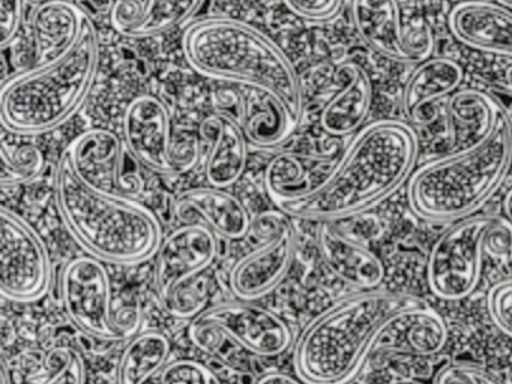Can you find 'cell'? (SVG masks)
I'll return each mask as SVG.
<instances>
[{
    "mask_svg": "<svg viewBox=\"0 0 512 384\" xmlns=\"http://www.w3.org/2000/svg\"><path fill=\"white\" fill-rule=\"evenodd\" d=\"M416 158L418 138L412 126L398 120L371 123L356 134L314 191L278 209L319 224L362 215L412 177Z\"/></svg>",
    "mask_w": 512,
    "mask_h": 384,
    "instance_id": "cell-1",
    "label": "cell"
},
{
    "mask_svg": "<svg viewBox=\"0 0 512 384\" xmlns=\"http://www.w3.org/2000/svg\"><path fill=\"white\" fill-rule=\"evenodd\" d=\"M424 300L386 290L343 297L307 324L293 348L296 377L305 384H349L386 333Z\"/></svg>",
    "mask_w": 512,
    "mask_h": 384,
    "instance_id": "cell-2",
    "label": "cell"
},
{
    "mask_svg": "<svg viewBox=\"0 0 512 384\" xmlns=\"http://www.w3.org/2000/svg\"><path fill=\"white\" fill-rule=\"evenodd\" d=\"M55 200L77 245L103 263H143L155 257L163 242L160 219L149 207L86 183L67 149L56 165Z\"/></svg>",
    "mask_w": 512,
    "mask_h": 384,
    "instance_id": "cell-3",
    "label": "cell"
},
{
    "mask_svg": "<svg viewBox=\"0 0 512 384\" xmlns=\"http://www.w3.org/2000/svg\"><path fill=\"white\" fill-rule=\"evenodd\" d=\"M188 65L212 80L271 93L296 123L304 114L301 80L284 51L260 30L233 18H203L182 36Z\"/></svg>",
    "mask_w": 512,
    "mask_h": 384,
    "instance_id": "cell-4",
    "label": "cell"
},
{
    "mask_svg": "<svg viewBox=\"0 0 512 384\" xmlns=\"http://www.w3.org/2000/svg\"><path fill=\"white\" fill-rule=\"evenodd\" d=\"M511 165L512 123L503 110L487 140L434 159L412 174L407 186L410 207L425 221H460L490 200Z\"/></svg>",
    "mask_w": 512,
    "mask_h": 384,
    "instance_id": "cell-5",
    "label": "cell"
},
{
    "mask_svg": "<svg viewBox=\"0 0 512 384\" xmlns=\"http://www.w3.org/2000/svg\"><path fill=\"white\" fill-rule=\"evenodd\" d=\"M100 65V38L88 17L77 44L62 59L8 78L0 92V120L25 137L59 128L88 98Z\"/></svg>",
    "mask_w": 512,
    "mask_h": 384,
    "instance_id": "cell-6",
    "label": "cell"
},
{
    "mask_svg": "<svg viewBox=\"0 0 512 384\" xmlns=\"http://www.w3.org/2000/svg\"><path fill=\"white\" fill-rule=\"evenodd\" d=\"M218 234L205 224H182L167 234L155 254L154 287L164 312L194 320L208 305V272L218 258Z\"/></svg>",
    "mask_w": 512,
    "mask_h": 384,
    "instance_id": "cell-7",
    "label": "cell"
},
{
    "mask_svg": "<svg viewBox=\"0 0 512 384\" xmlns=\"http://www.w3.org/2000/svg\"><path fill=\"white\" fill-rule=\"evenodd\" d=\"M61 302L68 320L89 338L118 342L139 333L142 315L133 308L116 311L109 272L91 255L73 258L64 267Z\"/></svg>",
    "mask_w": 512,
    "mask_h": 384,
    "instance_id": "cell-8",
    "label": "cell"
},
{
    "mask_svg": "<svg viewBox=\"0 0 512 384\" xmlns=\"http://www.w3.org/2000/svg\"><path fill=\"white\" fill-rule=\"evenodd\" d=\"M494 221L496 216H467L434 243L427 264V281L434 296L455 302L476 290Z\"/></svg>",
    "mask_w": 512,
    "mask_h": 384,
    "instance_id": "cell-9",
    "label": "cell"
},
{
    "mask_svg": "<svg viewBox=\"0 0 512 384\" xmlns=\"http://www.w3.org/2000/svg\"><path fill=\"white\" fill-rule=\"evenodd\" d=\"M250 233L260 240L256 248L233 264L229 288L244 302L262 299L283 282L295 258V230L290 216L278 209L253 219Z\"/></svg>",
    "mask_w": 512,
    "mask_h": 384,
    "instance_id": "cell-10",
    "label": "cell"
},
{
    "mask_svg": "<svg viewBox=\"0 0 512 384\" xmlns=\"http://www.w3.org/2000/svg\"><path fill=\"white\" fill-rule=\"evenodd\" d=\"M52 285V261L40 234L13 210L0 209V291L5 299L31 303Z\"/></svg>",
    "mask_w": 512,
    "mask_h": 384,
    "instance_id": "cell-11",
    "label": "cell"
},
{
    "mask_svg": "<svg viewBox=\"0 0 512 384\" xmlns=\"http://www.w3.org/2000/svg\"><path fill=\"white\" fill-rule=\"evenodd\" d=\"M191 321L215 327L233 344L260 357L280 356L293 342L292 330L283 318L244 300L211 306Z\"/></svg>",
    "mask_w": 512,
    "mask_h": 384,
    "instance_id": "cell-12",
    "label": "cell"
},
{
    "mask_svg": "<svg viewBox=\"0 0 512 384\" xmlns=\"http://www.w3.org/2000/svg\"><path fill=\"white\" fill-rule=\"evenodd\" d=\"M124 140L136 161L164 176H178L169 110L160 98L140 95L125 108Z\"/></svg>",
    "mask_w": 512,
    "mask_h": 384,
    "instance_id": "cell-13",
    "label": "cell"
},
{
    "mask_svg": "<svg viewBox=\"0 0 512 384\" xmlns=\"http://www.w3.org/2000/svg\"><path fill=\"white\" fill-rule=\"evenodd\" d=\"M448 26L458 42L511 60L505 77L512 84V11L496 2L467 0L449 12Z\"/></svg>",
    "mask_w": 512,
    "mask_h": 384,
    "instance_id": "cell-14",
    "label": "cell"
},
{
    "mask_svg": "<svg viewBox=\"0 0 512 384\" xmlns=\"http://www.w3.org/2000/svg\"><path fill=\"white\" fill-rule=\"evenodd\" d=\"M77 174L94 188L112 194L133 192L124 177V144L115 132L95 128L68 144Z\"/></svg>",
    "mask_w": 512,
    "mask_h": 384,
    "instance_id": "cell-15",
    "label": "cell"
},
{
    "mask_svg": "<svg viewBox=\"0 0 512 384\" xmlns=\"http://www.w3.org/2000/svg\"><path fill=\"white\" fill-rule=\"evenodd\" d=\"M173 213L182 224H205L227 240L250 234L253 218L247 207L227 189L206 186L188 189L176 197Z\"/></svg>",
    "mask_w": 512,
    "mask_h": 384,
    "instance_id": "cell-16",
    "label": "cell"
},
{
    "mask_svg": "<svg viewBox=\"0 0 512 384\" xmlns=\"http://www.w3.org/2000/svg\"><path fill=\"white\" fill-rule=\"evenodd\" d=\"M350 15L359 38L371 50L397 62L416 63L398 0H350Z\"/></svg>",
    "mask_w": 512,
    "mask_h": 384,
    "instance_id": "cell-17",
    "label": "cell"
},
{
    "mask_svg": "<svg viewBox=\"0 0 512 384\" xmlns=\"http://www.w3.org/2000/svg\"><path fill=\"white\" fill-rule=\"evenodd\" d=\"M199 134L209 144L205 167L209 185L223 189L235 185L247 167L248 140L241 123L215 111L200 122Z\"/></svg>",
    "mask_w": 512,
    "mask_h": 384,
    "instance_id": "cell-18",
    "label": "cell"
},
{
    "mask_svg": "<svg viewBox=\"0 0 512 384\" xmlns=\"http://www.w3.org/2000/svg\"><path fill=\"white\" fill-rule=\"evenodd\" d=\"M88 15L71 0H47L31 14L35 65H47L73 50Z\"/></svg>",
    "mask_w": 512,
    "mask_h": 384,
    "instance_id": "cell-19",
    "label": "cell"
},
{
    "mask_svg": "<svg viewBox=\"0 0 512 384\" xmlns=\"http://www.w3.org/2000/svg\"><path fill=\"white\" fill-rule=\"evenodd\" d=\"M338 92L320 114V125L332 137H347L361 129L373 102L370 75L355 62L341 63L335 71Z\"/></svg>",
    "mask_w": 512,
    "mask_h": 384,
    "instance_id": "cell-20",
    "label": "cell"
},
{
    "mask_svg": "<svg viewBox=\"0 0 512 384\" xmlns=\"http://www.w3.org/2000/svg\"><path fill=\"white\" fill-rule=\"evenodd\" d=\"M463 80V68L449 57H428L418 63L401 96L407 120L421 126L433 122L434 104L457 92Z\"/></svg>",
    "mask_w": 512,
    "mask_h": 384,
    "instance_id": "cell-21",
    "label": "cell"
},
{
    "mask_svg": "<svg viewBox=\"0 0 512 384\" xmlns=\"http://www.w3.org/2000/svg\"><path fill=\"white\" fill-rule=\"evenodd\" d=\"M317 245L326 266L341 281L362 290H374L382 284L385 269L379 257L334 225L320 224Z\"/></svg>",
    "mask_w": 512,
    "mask_h": 384,
    "instance_id": "cell-22",
    "label": "cell"
},
{
    "mask_svg": "<svg viewBox=\"0 0 512 384\" xmlns=\"http://www.w3.org/2000/svg\"><path fill=\"white\" fill-rule=\"evenodd\" d=\"M203 0H116L112 8L113 27L127 38H151L181 26L202 5Z\"/></svg>",
    "mask_w": 512,
    "mask_h": 384,
    "instance_id": "cell-23",
    "label": "cell"
},
{
    "mask_svg": "<svg viewBox=\"0 0 512 384\" xmlns=\"http://www.w3.org/2000/svg\"><path fill=\"white\" fill-rule=\"evenodd\" d=\"M503 107L481 90H458L446 102V116L452 149H470L490 137Z\"/></svg>",
    "mask_w": 512,
    "mask_h": 384,
    "instance_id": "cell-24",
    "label": "cell"
},
{
    "mask_svg": "<svg viewBox=\"0 0 512 384\" xmlns=\"http://www.w3.org/2000/svg\"><path fill=\"white\" fill-rule=\"evenodd\" d=\"M323 165H328L325 159L316 156L289 152L275 156L265 170V188L269 198L280 207L310 194L326 179V176L317 174Z\"/></svg>",
    "mask_w": 512,
    "mask_h": 384,
    "instance_id": "cell-25",
    "label": "cell"
},
{
    "mask_svg": "<svg viewBox=\"0 0 512 384\" xmlns=\"http://www.w3.org/2000/svg\"><path fill=\"white\" fill-rule=\"evenodd\" d=\"M172 342L158 330L139 332L122 351L116 368V384H158L169 365Z\"/></svg>",
    "mask_w": 512,
    "mask_h": 384,
    "instance_id": "cell-26",
    "label": "cell"
},
{
    "mask_svg": "<svg viewBox=\"0 0 512 384\" xmlns=\"http://www.w3.org/2000/svg\"><path fill=\"white\" fill-rule=\"evenodd\" d=\"M448 338L443 318L425 303L389 330L379 348L412 356H433L443 350Z\"/></svg>",
    "mask_w": 512,
    "mask_h": 384,
    "instance_id": "cell-27",
    "label": "cell"
},
{
    "mask_svg": "<svg viewBox=\"0 0 512 384\" xmlns=\"http://www.w3.org/2000/svg\"><path fill=\"white\" fill-rule=\"evenodd\" d=\"M253 92L245 96L241 122L247 140L265 149L278 146L289 138L296 122L280 99L262 90Z\"/></svg>",
    "mask_w": 512,
    "mask_h": 384,
    "instance_id": "cell-28",
    "label": "cell"
},
{
    "mask_svg": "<svg viewBox=\"0 0 512 384\" xmlns=\"http://www.w3.org/2000/svg\"><path fill=\"white\" fill-rule=\"evenodd\" d=\"M0 159V180L4 186L34 182L43 173L46 165L43 152L34 144H22L13 150H8V147L2 144Z\"/></svg>",
    "mask_w": 512,
    "mask_h": 384,
    "instance_id": "cell-29",
    "label": "cell"
},
{
    "mask_svg": "<svg viewBox=\"0 0 512 384\" xmlns=\"http://www.w3.org/2000/svg\"><path fill=\"white\" fill-rule=\"evenodd\" d=\"M46 380L43 384H88V366L76 348L61 345L47 353Z\"/></svg>",
    "mask_w": 512,
    "mask_h": 384,
    "instance_id": "cell-30",
    "label": "cell"
},
{
    "mask_svg": "<svg viewBox=\"0 0 512 384\" xmlns=\"http://www.w3.org/2000/svg\"><path fill=\"white\" fill-rule=\"evenodd\" d=\"M217 374L193 359L175 360L161 372L158 384H215Z\"/></svg>",
    "mask_w": 512,
    "mask_h": 384,
    "instance_id": "cell-31",
    "label": "cell"
},
{
    "mask_svg": "<svg viewBox=\"0 0 512 384\" xmlns=\"http://www.w3.org/2000/svg\"><path fill=\"white\" fill-rule=\"evenodd\" d=\"M487 309L497 329L512 338V279L499 282L490 288Z\"/></svg>",
    "mask_w": 512,
    "mask_h": 384,
    "instance_id": "cell-32",
    "label": "cell"
},
{
    "mask_svg": "<svg viewBox=\"0 0 512 384\" xmlns=\"http://www.w3.org/2000/svg\"><path fill=\"white\" fill-rule=\"evenodd\" d=\"M47 0H0V47L7 48L13 42L23 23L28 5L38 6Z\"/></svg>",
    "mask_w": 512,
    "mask_h": 384,
    "instance_id": "cell-33",
    "label": "cell"
},
{
    "mask_svg": "<svg viewBox=\"0 0 512 384\" xmlns=\"http://www.w3.org/2000/svg\"><path fill=\"white\" fill-rule=\"evenodd\" d=\"M434 384H505L481 366L457 363L440 369Z\"/></svg>",
    "mask_w": 512,
    "mask_h": 384,
    "instance_id": "cell-34",
    "label": "cell"
},
{
    "mask_svg": "<svg viewBox=\"0 0 512 384\" xmlns=\"http://www.w3.org/2000/svg\"><path fill=\"white\" fill-rule=\"evenodd\" d=\"M200 158V144L197 135L190 132H175L173 143V159L176 173L185 174L196 167Z\"/></svg>",
    "mask_w": 512,
    "mask_h": 384,
    "instance_id": "cell-35",
    "label": "cell"
},
{
    "mask_svg": "<svg viewBox=\"0 0 512 384\" xmlns=\"http://www.w3.org/2000/svg\"><path fill=\"white\" fill-rule=\"evenodd\" d=\"M287 8L310 21L329 20L340 11L343 0H283Z\"/></svg>",
    "mask_w": 512,
    "mask_h": 384,
    "instance_id": "cell-36",
    "label": "cell"
},
{
    "mask_svg": "<svg viewBox=\"0 0 512 384\" xmlns=\"http://www.w3.org/2000/svg\"><path fill=\"white\" fill-rule=\"evenodd\" d=\"M215 107L218 108L217 113L227 114L233 119L242 122L245 110V96L236 92L230 87H220L214 92Z\"/></svg>",
    "mask_w": 512,
    "mask_h": 384,
    "instance_id": "cell-37",
    "label": "cell"
},
{
    "mask_svg": "<svg viewBox=\"0 0 512 384\" xmlns=\"http://www.w3.org/2000/svg\"><path fill=\"white\" fill-rule=\"evenodd\" d=\"M254 384H305L298 377L284 374V372H269L262 375Z\"/></svg>",
    "mask_w": 512,
    "mask_h": 384,
    "instance_id": "cell-38",
    "label": "cell"
},
{
    "mask_svg": "<svg viewBox=\"0 0 512 384\" xmlns=\"http://www.w3.org/2000/svg\"><path fill=\"white\" fill-rule=\"evenodd\" d=\"M0 384H14L10 369L5 362H2V366H0Z\"/></svg>",
    "mask_w": 512,
    "mask_h": 384,
    "instance_id": "cell-39",
    "label": "cell"
},
{
    "mask_svg": "<svg viewBox=\"0 0 512 384\" xmlns=\"http://www.w3.org/2000/svg\"><path fill=\"white\" fill-rule=\"evenodd\" d=\"M503 209H505L506 218L512 222V189L506 194L505 200H503Z\"/></svg>",
    "mask_w": 512,
    "mask_h": 384,
    "instance_id": "cell-40",
    "label": "cell"
},
{
    "mask_svg": "<svg viewBox=\"0 0 512 384\" xmlns=\"http://www.w3.org/2000/svg\"><path fill=\"white\" fill-rule=\"evenodd\" d=\"M496 3H499L503 8H508L512 11V0H496Z\"/></svg>",
    "mask_w": 512,
    "mask_h": 384,
    "instance_id": "cell-41",
    "label": "cell"
},
{
    "mask_svg": "<svg viewBox=\"0 0 512 384\" xmlns=\"http://www.w3.org/2000/svg\"><path fill=\"white\" fill-rule=\"evenodd\" d=\"M397 384H419V383H415V381H403V383H397Z\"/></svg>",
    "mask_w": 512,
    "mask_h": 384,
    "instance_id": "cell-42",
    "label": "cell"
},
{
    "mask_svg": "<svg viewBox=\"0 0 512 384\" xmlns=\"http://www.w3.org/2000/svg\"><path fill=\"white\" fill-rule=\"evenodd\" d=\"M215 384H221L220 378L217 377V381H215Z\"/></svg>",
    "mask_w": 512,
    "mask_h": 384,
    "instance_id": "cell-43",
    "label": "cell"
}]
</instances>
